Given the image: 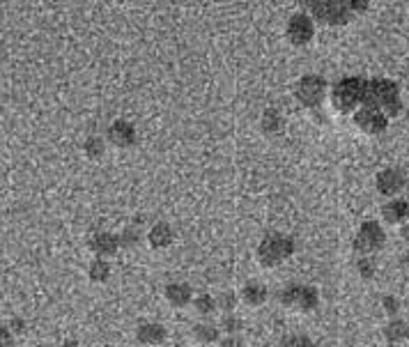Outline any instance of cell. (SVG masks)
Returning <instances> with one entry per match:
<instances>
[{
  "mask_svg": "<svg viewBox=\"0 0 409 347\" xmlns=\"http://www.w3.org/2000/svg\"><path fill=\"white\" fill-rule=\"evenodd\" d=\"M361 106L380 110L387 117H398L403 113V99H400L398 85L389 78H371V81H366V94Z\"/></svg>",
  "mask_w": 409,
  "mask_h": 347,
  "instance_id": "obj_2",
  "label": "cell"
},
{
  "mask_svg": "<svg viewBox=\"0 0 409 347\" xmlns=\"http://www.w3.org/2000/svg\"><path fill=\"white\" fill-rule=\"evenodd\" d=\"M145 239L154 251H166L168 246H172V242H175V230H172V226L166 223V221H159V223H154L147 230Z\"/></svg>",
  "mask_w": 409,
  "mask_h": 347,
  "instance_id": "obj_14",
  "label": "cell"
},
{
  "mask_svg": "<svg viewBox=\"0 0 409 347\" xmlns=\"http://www.w3.org/2000/svg\"><path fill=\"white\" fill-rule=\"evenodd\" d=\"M371 0H308V7L325 26H345L368 10Z\"/></svg>",
  "mask_w": 409,
  "mask_h": 347,
  "instance_id": "obj_1",
  "label": "cell"
},
{
  "mask_svg": "<svg viewBox=\"0 0 409 347\" xmlns=\"http://www.w3.org/2000/svg\"><path fill=\"white\" fill-rule=\"evenodd\" d=\"M400 237H403V242L409 244V221H407V223L400 226Z\"/></svg>",
  "mask_w": 409,
  "mask_h": 347,
  "instance_id": "obj_33",
  "label": "cell"
},
{
  "mask_svg": "<svg viewBox=\"0 0 409 347\" xmlns=\"http://www.w3.org/2000/svg\"><path fill=\"white\" fill-rule=\"evenodd\" d=\"M191 334L195 338V343L200 345H214L221 341V329H218V325H211L209 320H200L198 325H193Z\"/></svg>",
  "mask_w": 409,
  "mask_h": 347,
  "instance_id": "obj_18",
  "label": "cell"
},
{
  "mask_svg": "<svg viewBox=\"0 0 409 347\" xmlns=\"http://www.w3.org/2000/svg\"><path fill=\"white\" fill-rule=\"evenodd\" d=\"M400 265H403V267H409V253H405L403 258H400Z\"/></svg>",
  "mask_w": 409,
  "mask_h": 347,
  "instance_id": "obj_35",
  "label": "cell"
},
{
  "mask_svg": "<svg viewBox=\"0 0 409 347\" xmlns=\"http://www.w3.org/2000/svg\"><path fill=\"white\" fill-rule=\"evenodd\" d=\"M384 242H387V235H384L382 226L377 221H366L361 223V228L354 235L352 249L359 258L361 256H375L377 251H382Z\"/></svg>",
  "mask_w": 409,
  "mask_h": 347,
  "instance_id": "obj_6",
  "label": "cell"
},
{
  "mask_svg": "<svg viewBox=\"0 0 409 347\" xmlns=\"http://www.w3.org/2000/svg\"><path fill=\"white\" fill-rule=\"evenodd\" d=\"M159 347H166V345H159Z\"/></svg>",
  "mask_w": 409,
  "mask_h": 347,
  "instance_id": "obj_36",
  "label": "cell"
},
{
  "mask_svg": "<svg viewBox=\"0 0 409 347\" xmlns=\"http://www.w3.org/2000/svg\"><path fill=\"white\" fill-rule=\"evenodd\" d=\"M60 347H81V345H78V343L74 341V338H67V341H65V343H62Z\"/></svg>",
  "mask_w": 409,
  "mask_h": 347,
  "instance_id": "obj_34",
  "label": "cell"
},
{
  "mask_svg": "<svg viewBox=\"0 0 409 347\" xmlns=\"http://www.w3.org/2000/svg\"><path fill=\"white\" fill-rule=\"evenodd\" d=\"M382 334H384V341H387L389 345H398V343H405L409 338V327L405 320L391 318L387 325H384Z\"/></svg>",
  "mask_w": 409,
  "mask_h": 347,
  "instance_id": "obj_19",
  "label": "cell"
},
{
  "mask_svg": "<svg viewBox=\"0 0 409 347\" xmlns=\"http://www.w3.org/2000/svg\"><path fill=\"white\" fill-rule=\"evenodd\" d=\"M163 297L172 309H186L193 302V290L186 286V283H168L163 288Z\"/></svg>",
  "mask_w": 409,
  "mask_h": 347,
  "instance_id": "obj_16",
  "label": "cell"
},
{
  "mask_svg": "<svg viewBox=\"0 0 409 347\" xmlns=\"http://www.w3.org/2000/svg\"><path fill=\"white\" fill-rule=\"evenodd\" d=\"M354 124L368 133V136H377V133H382V131H387L389 127V117L380 113V110H375V108H368V106H361L354 110Z\"/></svg>",
  "mask_w": 409,
  "mask_h": 347,
  "instance_id": "obj_8",
  "label": "cell"
},
{
  "mask_svg": "<svg viewBox=\"0 0 409 347\" xmlns=\"http://www.w3.org/2000/svg\"><path fill=\"white\" fill-rule=\"evenodd\" d=\"M283 127V117L276 108H267L265 110V115H262V129L267 133H274V131H278Z\"/></svg>",
  "mask_w": 409,
  "mask_h": 347,
  "instance_id": "obj_26",
  "label": "cell"
},
{
  "mask_svg": "<svg viewBox=\"0 0 409 347\" xmlns=\"http://www.w3.org/2000/svg\"><path fill=\"white\" fill-rule=\"evenodd\" d=\"M214 299H216V311H218V313H223V315L235 313V309H237V304H239V297H237V293H232V290L218 293Z\"/></svg>",
  "mask_w": 409,
  "mask_h": 347,
  "instance_id": "obj_23",
  "label": "cell"
},
{
  "mask_svg": "<svg viewBox=\"0 0 409 347\" xmlns=\"http://www.w3.org/2000/svg\"><path fill=\"white\" fill-rule=\"evenodd\" d=\"M297 99L299 104L306 106V108H318L322 101L327 97V81L322 76H315V74H308L304 76L302 81L297 83Z\"/></svg>",
  "mask_w": 409,
  "mask_h": 347,
  "instance_id": "obj_7",
  "label": "cell"
},
{
  "mask_svg": "<svg viewBox=\"0 0 409 347\" xmlns=\"http://www.w3.org/2000/svg\"><path fill=\"white\" fill-rule=\"evenodd\" d=\"M106 138H108V143L111 145L127 149V147H131L133 143H136V129H133L127 120H115L111 127H108Z\"/></svg>",
  "mask_w": 409,
  "mask_h": 347,
  "instance_id": "obj_13",
  "label": "cell"
},
{
  "mask_svg": "<svg viewBox=\"0 0 409 347\" xmlns=\"http://www.w3.org/2000/svg\"><path fill=\"white\" fill-rule=\"evenodd\" d=\"M83 152H85V156H88L90 161H99L101 156H104V152H106V143H104V138H99V136H90V138H85Z\"/></svg>",
  "mask_w": 409,
  "mask_h": 347,
  "instance_id": "obj_24",
  "label": "cell"
},
{
  "mask_svg": "<svg viewBox=\"0 0 409 347\" xmlns=\"http://www.w3.org/2000/svg\"><path fill=\"white\" fill-rule=\"evenodd\" d=\"M292 253H295L292 237H288V235H283V232H269V235H265L260 244H258L255 258H258V263H260V267L272 270V267H278L285 263V260L292 258Z\"/></svg>",
  "mask_w": 409,
  "mask_h": 347,
  "instance_id": "obj_3",
  "label": "cell"
},
{
  "mask_svg": "<svg viewBox=\"0 0 409 347\" xmlns=\"http://www.w3.org/2000/svg\"><path fill=\"white\" fill-rule=\"evenodd\" d=\"M237 297L244 306H248V309H260L267 302V297H269V293H267V288L260 286V283H246V286L239 290Z\"/></svg>",
  "mask_w": 409,
  "mask_h": 347,
  "instance_id": "obj_17",
  "label": "cell"
},
{
  "mask_svg": "<svg viewBox=\"0 0 409 347\" xmlns=\"http://www.w3.org/2000/svg\"><path fill=\"white\" fill-rule=\"evenodd\" d=\"M366 94V78L361 76H348L338 81L332 90V104L338 113H354L364 104Z\"/></svg>",
  "mask_w": 409,
  "mask_h": 347,
  "instance_id": "obj_4",
  "label": "cell"
},
{
  "mask_svg": "<svg viewBox=\"0 0 409 347\" xmlns=\"http://www.w3.org/2000/svg\"><path fill=\"white\" fill-rule=\"evenodd\" d=\"M14 336H12V331L7 329L5 325H0V347H14Z\"/></svg>",
  "mask_w": 409,
  "mask_h": 347,
  "instance_id": "obj_30",
  "label": "cell"
},
{
  "mask_svg": "<svg viewBox=\"0 0 409 347\" xmlns=\"http://www.w3.org/2000/svg\"><path fill=\"white\" fill-rule=\"evenodd\" d=\"M278 347H315V345H313V341H311L308 336H304V334H290V336L283 338Z\"/></svg>",
  "mask_w": 409,
  "mask_h": 347,
  "instance_id": "obj_28",
  "label": "cell"
},
{
  "mask_svg": "<svg viewBox=\"0 0 409 347\" xmlns=\"http://www.w3.org/2000/svg\"><path fill=\"white\" fill-rule=\"evenodd\" d=\"M288 39L297 46L308 44L313 39V21L306 14H295L288 23Z\"/></svg>",
  "mask_w": 409,
  "mask_h": 347,
  "instance_id": "obj_12",
  "label": "cell"
},
{
  "mask_svg": "<svg viewBox=\"0 0 409 347\" xmlns=\"http://www.w3.org/2000/svg\"><path fill=\"white\" fill-rule=\"evenodd\" d=\"M405 175L398 168H387L382 172H377L375 177V186L384 198H396V195L405 189Z\"/></svg>",
  "mask_w": 409,
  "mask_h": 347,
  "instance_id": "obj_9",
  "label": "cell"
},
{
  "mask_svg": "<svg viewBox=\"0 0 409 347\" xmlns=\"http://www.w3.org/2000/svg\"><path fill=\"white\" fill-rule=\"evenodd\" d=\"M166 338H168V331L159 322H143V325H138L136 329V343L140 347H159V345H166Z\"/></svg>",
  "mask_w": 409,
  "mask_h": 347,
  "instance_id": "obj_11",
  "label": "cell"
},
{
  "mask_svg": "<svg viewBox=\"0 0 409 347\" xmlns=\"http://www.w3.org/2000/svg\"><path fill=\"white\" fill-rule=\"evenodd\" d=\"M382 309H384V313L389 315V318H396L398 311H400V302L393 295H387L382 299Z\"/></svg>",
  "mask_w": 409,
  "mask_h": 347,
  "instance_id": "obj_29",
  "label": "cell"
},
{
  "mask_svg": "<svg viewBox=\"0 0 409 347\" xmlns=\"http://www.w3.org/2000/svg\"><path fill=\"white\" fill-rule=\"evenodd\" d=\"M90 251L94 253V258H104V260L115 258L117 251H120V242H117V235L106 232V230L94 232L92 237H90Z\"/></svg>",
  "mask_w": 409,
  "mask_h": 347,
  "instance_id": "obj_10",
  "label": "cell"
},
{
  "mask_svg": "<svg viewBox=\"0 0 409 347\" xmlns=\"http://www.w3.org/2000/svg\"><path fill=\"white\" fill-rule=\"evenodd\" d=\"M111 272H113L111 260L94 258L88 265V279H90V283H97V286H101V283H106L108 279H111Z\"/></svg>",
  "mask_w": 409,
  "mask_h": 347,
  "instance_id": "obj_20",
  "label": "cell"
},
{
  "mask_svg": "<svg viewBox=\"0 0 409 347\" xmlns=\"http://www.w3.org/2000/svg\"><path fill=\"white\" fill-rule=\"evenodd\" d=\"M7 329L12 331V336L17 338L19 334H23L26 331V322H23L21 318H14V320H10V325H7Z\"/></svg>",
  "mask_w": 409,
  "mask_h": 347,
  "instance_id": "obj_32",
  "label": "cell"
},
{
  "mask_svg": "<svg viewBox=\"0 0 409 347\" xmlns=\"http://www.w3.org/2000/svg\"><path fill=\"white\" fill-rule=\"evenodd\" d=\"M191 306H193V311H195V315H198L200 320H209L211 315L218 313L216 311V299L211 297V295H198V297H193Z\"/></svg>",
  "mask_w": 409,
  "mask_h": 347,
  "instance_id": "obj_21",
  "label": "cell"
},
{
  "mask_svg": "<svg viewBox=\"0 0 409 347\" xmlns=\"http://www.w3.org/2000/svg\"><path fill=\"white\" fill-rule=\"evenodd\" d=\"M218 345H221V347H246L241 334L239 336H225V338H221V341H218Z\"/></svg>",
  "mask_w": 409,
  "mask_h": 347,
  "instance_id": "obj_31",
  "label": "cell"
},
{
  "mask_svg": "<svg viewBox=\"0 0 409 347\" xmlns=\"http://www.w3.org/2000/svg\"><path fill=\"white\" fill-rule=\"evenodd\" d=\"M382 219L389 226H403L409 221V202L403 198H391L382 207Z\"/></svg>",
  "mask_w": 409,
  "mask_h": 347,
  "instance_id": "obj_15",
  "label": "cell"
},
{
  "mask_svg": "<svg viewBox=\"0 0 409 347\" xmlns=\"http://www.w3.org/2000/svg\"><path fill=\"white\" fill-rule=\"evenodd\" d=\"M117 242H120V249H136L140 242H143V230L133 223L129 228H124V230L117 235Z\"/></svg>",
  "mask_w": 409,
  "mask_h": 347,
  "instance_id": "obj_22",
  "label": "cell"
},
{
  "mask_svg": "<svg viewBox=\"0 0 409 347\" xmlns=\"http://www.w3.org/2000/svg\"><path fill=\"white\" fill-rule=\"evenodd\" d=\"M218 329H221V334H225V336H239L244 331V322L235 313H230V315H223V320H221V325H218Z\"/></svg>",
  "mask_w": 409,
  "mask_h": 347,
  "instance_id": "obj_25",
  "label": "cell"
},
{
  "mask_svg": "<svg viewBox=\"0 0 409 347\" xmlns=\"http://www.w3.org/2000/svg\"><path fill=\"white\" fill-rule=\"evenodd\" d=\"M357 274H359L364 281H371V279H373V276L377 274V265H375L373 256H361V258L357 260Z\"/></svg>",
  "mask_w": 409,
  "mask_h": 347,
  "instance_id": "obj_27",
  "label": "cell"
},
{
  "mask_svg": "<svg viewBox=\"0 0 409 347\" xmlns=\"http://www.w3.org/2000/svg\"><path fill=\"white\" fill-rule=\"evenodd\" d=\"M281 304L283 309L295 311V313H313L320 306V293L313 286H302V283H292V286L281 290Z\"/></svg>",
  "mask_w": 409,
  "mask_h": 347,
  "instance_id": "obj_5",
  "label": "cell"
}]
</instances>
